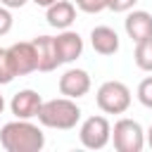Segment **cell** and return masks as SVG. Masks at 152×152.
<instances>
[{"instance_id": "6da1fadb", "label": "cell", "mask_w": 152, "mask_h": 152, "mask_svg": "<svg viewBox=\"0 0 152 152\" xmlns=\"http://www.w3.org/2000/svg\"><path fill=\"white\" fill-rule=\"evenodd\" d=\"M0 145L7 152H40L45 145V135L38 126L28 124V119H17L2 126Z\"/></svg>"}, {"instance_id": "7a4b0ae2", "label": "cell", "mask_w": 152, "mask_h": 152, "mask_svg": "<svg viewBox=\"0 0 152 152\" xmlns=\"http://www.w3.org/2000/svg\"><path fill=\"white\" fill-rule=\"evenodd\" d=\"M81 119V109L71 97H55L43 102L40 112H38V121L48 128H59V131H69L78 124Z\"/></svg>"}, {"instance_id": "3957f363", "label": "cell", "mask_w": 152, "mask_h": 152, "mask_svg": "<svg viewBox=\"0 0 152 152\" xmlns=\"http://www.w3.org/2000/svg\"><path fill=\"white\" fill-rule=\"evenodd\" d=\"M97 107L104 114H124L131 107V90L121 81H104L97 88Z\"/></svg>"}, {"instance_id": "277c9868", "label": "cell", "mask_w": 152, "mask_h": 152, "mask_svg": "<svg viewBox=\"0 0 152 152\" xmlns=\"http://www.w3.org/2000/svg\"><path fill=\"white\" fill-rule=\"evenodd\" d=\"M114 150L116 152H140L145 145V133L138 121L133 119H119L112 131Z\"/></svg>"}, {"instance_id": "5b68a950", "label": "cell", "mask_w": 152, "mask_h": 152, "mask_svg": "<svg viewBox=\"0 0 152 152\" xmlns=\"http://www.w3.org/2000/svg\"><path fill=\"white\" fill-rule=\"evenodd\" d=\"M81 142L88 150H102L112 138V126L104 116H88L81 126Z\"/></svg>"}, {"instance_id": "8992f818", "label": "cell", "mask_w": 152, "mask_h": 152, "mask_svg": "<svg viewBox=\"0 0 152 152\" xmlns=\"http://www.w3.org/2000/svg\"><path fill=\"white\" fill-rule=\"evenodd\" d=\"M88 90H90V76L83 69H69V71L62 74V78H59V93L64 97L78 100V97L88 95Z\"/></svg>"}, {"instance_id": "52a82bcc", "label": "cell", "mask_w": 152, "mask_h": 152, "mask_svg": "<svg viewBox=\"0 0 152 152\" xmlns=\"http://www.w3.org/2000/svg\"><path fill=\"white\" fill-rule=\"evenodd\" d=\"M7 50H10V57H12V64H14L17 76H24V74H31V71L38 69V57H36L33 43L21 40V43H14Z\"/></svg>"}, {"instance_id": "ba28073f", "label": "cell", "mask_w": 152, "mask_h": 152, "mask_svg": "<svg viewBox=\"0 0 152 152\" xmlns=\"http://www.w3.org/2000/svg\"><path fill=\"white\" fill-rule=\"evenodd\" d=\"M10 107H12V114L17 119H33V116H38V112L43 107V97L36 90H28L26 88V90H19L12 97Z\"/></svg>"}, {"instance_id": "9c48e42d", "label": "cell", "mask_w": 152, "mask_h": 152, "mask_svg": "<svg viewBox=\"0 0 152 152\" xmlns=\"http://www.w3.org/2000/svg\"><path fill=\"white\" fill-rule=\"evenodd\" d=\"M36 48V57H38V71H52L57 69L62 62L57 57V45L52 36H38L31 40Z\"/></svg>"}, {"instance_id": "30bf717a", "label": "cell", "mask_w": 152, "mask_h": 152, "mask_svg": "<svg viewBox=\"0 0 152 152\" xmlns=\"http://www.w3.org/2000/svg\"><path fill=\"white\" fill-rule=\"evenodd\" d=\"M124 26H126L128 38H133L135 43H140V40H145V38H152V14L145 12V10L131 12V14L126 17Z\"/></svg>"}, {"instance_id": "8fae6325", "label": "cell", "mask_w": 152, "mask_h": 152, "mask_svg": "<svg viewBox=\"0 0 152 152\" xmlns=\"http://www.w3.org/2000/svg\"><path fill=\"white\" fill-rule=\"evenodd\" d=\"M45 19L50 26L55 28H69L74 21H76V5L69 2V0H57L48 7L45 12Z\"/></svg>"}, {"instance_id": "7c38bea8", "label": "cell", "mask_w": 152, "mask_h": 152, "mask_svg": "<svg viewBox=\"0 0 152 152\" xmlns=\"http://www.w3.org/2000/svg\"><path fill=\"white\" fill-rule=\"evenodd\" d=\"M55 45H57V57L59 62H74L76 57H81L83 52V38L76 33V31H64L55 38Z\"/></svg>"}, {"instance_id": "4fadbf2b", "label": "cell", "mask_w": 152, "mask_h": 152, "mask_svg": "<svg viewBox=\"0 0 152 152\" xmlns=\"http://www.w3.org/2000/svg\"><path fill=\"white\" fill-rule=\"evenodd\" d=\"M90 43H93V50L100 55H114L119 50V36L109 26H95L90 31Z\"/></svg>"}, {"instance_id": "5bb4252c", "label": "cell", "mask_w": 152, "mask_h": 152, "mask_svg": "<svg viewBox=\"0 0 152 152\" xmlns=\"http://www.w3.org/2000/svg\"><path fill=\"white\" fill-rule=\"evenodd\" d=\"M135 64L142 71H152V38H145L135 45Z\"/></svg>"}, {"instance_id": "9a60e30c", "label": "cell", "mask_w": 152, "mask_h": 152, "mask_svg": "<svg viewBox=\"0 0 152 152\" xmlns=\"http://www.w3.org/2000/svg\"><path fill=\"white\" fill-rule=\"evenodd\" d=\"M14 76H17V71H14V64H12L10 50H2V48H0V86L10 83Z\"/></svg>"}, {"instance_id": "2e32d148", "label": "cell", "mask_w": 152, "mask_h": 152, "mask_svg": "<svg viewBox=\"0 0 152 152\" xmlns=\"http://www.w3.org/2000/svg\"><path fill=\"white\" fill-rule=\"evenodd\" d=\"M138 100L140 104H145L147 109H152V76L142 78L140 86H138Z\"/></svg>"}, {"instance_id": "e0dca14e", "label": "cell", "mask_w": 152, "mask_h": 152, "mask_svg": "<svg viewBox=\"0 0 152 152\" xmlns=\"http://www.w3.org/2000/svg\"><path fill=\"white\" fill-rule=\"evenodd\" d=\"M76 7L88 12V14H97L107 7V0H76Z\"/></svg>"}, {"instance_id": "ac0fdd59", "label": "cell", "mask_w": 152, "mask_h": 152, "mask_svg": "<svg viewBox=\"0 0 152 152\" xmlns=\"http://www.w3.org/2000/svg\"><path fill=\"white\" fill-rule=\"evenodd\" d=\"M10 28H12V14L7 7H0V36L10 33Z\"/></svg>"}, {"instance_id": "d6986e66", "label": "cell", "mask_w": 152, "mask_h": 152, "mask_svg": "<svg viewBox=\"0 0 152 152\" xmlns=\"http://www.w3.org/2000/svg\"><path fill=\"white\" fill-rule=\"evenodd\" d=\"M135 2H138V0H107V7H109L112 12H126V10H131Z\"/></svg>"}, {"instance_id": "ffe728a7", "label": "cell", "mask_w": 152, "mask_h": 152, "mask_svg": "<svg viewBox=\"0 0 152 152\" xmlns=\"http://www.w3.org/2000/svg\"><path fill=\"white\" fill-rule=\"evenodd\" d=\"M5 7H12V10H17V7H24L26 5V0H0Z\"/></svg>"}, {"instance_id": "44dd1931", "label": "cell", "mask_w": 152, "mask_h": 152, "mask_svg": "<svg viewBox=\"0 0 152 152\" xmlns=\"http://www.w3.org/2000/svg\"><path fill=\"white\" fill-rule=\"evenodd\" d=\"M36 5H40V7H50L52 2H57V0H33Z\"/></svg>"}, {"instance_id": "7402d4cb", "label": "cell", "mask_w": 152, "mask_h": 152, "mask_svg": "<svg viewBox=\"0 0 152 152\" xmlns=\"http://www.w3.org/2000/svg\"><path fill=\"white\" fill-rule=\"evenodd\" d=\"M147 142H150V147H152V126H150V131H147Z\"/></svg>"}, {"instance_id": "603a6c76", "label": "cell", "mask_w": 152, "mask_h": 152, "mask_svg": "<svg viewBox=\"0 0 152 152\" xmlns=\"http://www.w3.org/2000/svg\"><path fill=\"white\" fill-rule=\"evenodd\" d=\"M2 109H5V100H2V95H0V114H2Z\"/></svg>"}]
</instances>
